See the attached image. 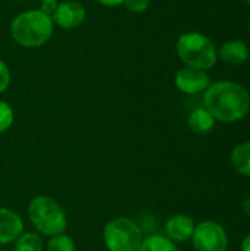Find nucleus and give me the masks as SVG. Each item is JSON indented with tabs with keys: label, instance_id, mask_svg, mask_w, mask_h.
Instances as JSON below:
<instances>
[{
	"label": "nucleus",
	"instance_id": "f03ea898",
	"mask_svg": "<svg viewBox=\"0 0 250 251\" xmlns=\"http://www.w3.org/2000/svg\"><path fill=\"white\" fill-rule=\"evenodd\" d=\"M52 16L41 10H28L18 15L10 24L12 38L22 47L35 49L46 44L53 32Z\"/></svg>",
	"mask_w": 250,
	"mask_h": 251
},
{
	"label": "nucleus",
	"instance_id": "ddd939ff",
	"mask_svg": "<svg viewBox=\"0 0 250 251\" xmlns=\"http://www.w3.org/2000/svg\"><path fill=\"white\" fill-rule=\"evenodd\" d=\"M231 163L239 174L250 178V141L237 144L233 149Z\"/></svg>",
	"mask_w": 250,
	"mask_h": 251
},
{
	"label": "nucleus",
	"instance_id": "dca6fc26",
	"mask_svg": "<svg viewBox=\"0 0 250 251\" xmlns=\"http://www.w3.org/2000/svg\"><path fill=\"white\" fill-rule=\"evenodd\" d=\"M47 251H77L74 240L65 234L50 237L47 243Z\"/></svg>",
	"mask_w": 250,
	"mask_h": 251
},
{
	"label": "nucleus",
	"instance_id": "9b49d317",
	"mask_svg": "<svg viewBox=\"0 0 250 251\" xmlns=\"http://www.w3.org/2000/svg\"><path fill=\"white\" fill-rule=\"evenodd\" d=\"M218 57L227 65H242L249 60L250 50L245 41L231 40V41H225L220 47Z\"/></svg>",
	"mask_w": 250,
	"mask_h": 251
},
{
	"label": "nucleus",
	"instance_id": "9d476101",
	"mask_svg": "<svg viewBox=\"0 0 250 251\" xmlns=\"http://www.w3.org/2000/svg\"><path fill=\"white\" fill-rule=\"evenodd\" d=\"M22 232V218L10 209H0V244H10L16 241Z\"/></svg>",
	"mask_w": 250,
	"mask_h": 251
},
{
	"label": "nucleus",
	"instance_id": "4be33fe9",
	"mask_svg": "<svg viewBox=\"0 0 250 251\" xmlns=\"http://www.w3.org/2000/svg\"><path fill=\"white\" fill-rule=\"evenodd\" d=\"M242 251H250V234L242 241Z\"/></svg>",
	"mask_w": 250,
	"mask_h": 251
},
{
	"label": "nucleus",
	"instance_id": "0eeeda50",
	"mask_svg": "<svg viewBox=\"0 0 250 251\" xmlns=\"http://www.w3.org/2000/svg\"><path fill=\"white\" fill-rule=\"evenodd\" d=\"M175 85L184 94H197L211 85V78L203 69L184 66L175 75Z\"/></svg>",
	"mask_w": 250,
	"mask_h": 251
},
{
	"label": "nucleus",
	"instance_id": "39448f33",
	"mask_svg": "<svg viewBox=\"0 0 250 251\" xmlns=\"http://www.w3.org/2000/svg\"><path fill=\"white\" fill-rule=\"evenodd\" d=\"M103 241L109 251H137L143 243V232L134 221L116 218L106 224Z\"/></svg>",
	"mask_w": 250,
	"mask_h": 251
},
{
	"label": "nucleus",
	"instance_id": "6e6552de",
	"mask_svg": "<svg viewBox=\"0 0 250 251\" xmlns=\"http://www.w3.org/2000/svg\"><path fill=\"white\" fill-rule=\"evenodd\" d=\"M53 24L63 29H72L80 26L85 19V7L77 0L60 1L52 15Z\"/></svg>",
	"mask_w": 250,
	"mask_h": 251
},
{
	"label": "nucleus",
	"instance_id": "f3484780",
	"mask_svg": "<svg viewBox=\"0 0 250 251\" xmlns=\"http://www.w3.org/2000/svg\"><path fill=\"white\" fill-rule=\"evenodd\" d=\"M13 119H15V115H13L12 107L6 101L0 100V132L7 131L12 126Z\"/></svg>",
	"mask_w": 250,
	"mask_h": 251
},
{
	"label": "nucleus",
	"instance_id": "f257e3e1",
	"mask_svg": "<svg viewBox=\"0 0 250 251\" xmlns=\"http://www.w3.org/2000/svg\"><path fill=\"white\" fill-rule=\"evenodd\" d=\"M205 109L215 121L233 124L243 119L250 109L249 91L233 81H218L205 90Z\"/></svg>",
	"mask_w": 250,
	"mask_h": 251
},
{
	"label": "nucleus",
	"instance_id": "412c9836",
	"mask_svg": "<svg viewBox=\"0 0 250 251\" xmlns=\"http://www.w3.org/2000/svg\"><path fill=\"white\" fill-rule=\"evenodd\" d=\"M96 1H99L100 4H103V6H108V7H115V6H119V4H122L125 0H96Z\"/></svg>",
	"mask_w": 250,
	"mask_h": 251
},
{
	"label": "nucleus",
	"instance_id": "20e7f679",
	"mask_svg": "<svg viewBox=\"0 0 250 251\" xmlns=\"http://www.w3.org/2000/svg\"><path fill=\"white\" fill-rule=\"evenodd\" d=\"M177 54L186 66L211 69L218 60V49L211 38L200 32H186L177 41Z\"/></svg>",
	"mask_w": 250,
	"mask_h": 251
},
{
	"label": "nucleus",
	"instance_id": "7ed1b4c3",
	"mask_svg": "<svg viewBox=\"0 0 250 251\" xmlns=\"http://www.w3.org/2000/svg\"><path fill=\"white\" fill-rule=\"evenodd\" d=\"M28 216L34 228L46 237L63 234L68 225L66 213L52 197L38 196L28 204Z\"/></svg>",
	"mask_w": 250,
	"mask_h": 251
},
{
	"label": "nucleus",
	"instance_id": "4468645a",
	"mask_svg": "<svg viewBox=\"0 0 250 251\" xmlns=\"http://www.w3.org/2000/svg\"><path fill=\"white\" fill-rule=\"evenodd\" d=\"M137 251H178L175 243L164 235H150L143 240L140 249Z\"/></svg>",
	"mask_w": 250,
	"mask_h": 251
},
{
	"label": "nucleus",
	"instance_id": "a878e982",
	"mask_svg": "<svg viewBox=\"0 0 250 251\" xmlns=\"http://www.w3.org/2000/svg\"><path fill=\"white\" fill-rule=\"evenodd\" d=\"M3 251H6V250H3Z\"/></svg>",
	"mask_w": 250,
	"mask_h": 251
},
{
	"label": "nucleus",
	"instance_id": "6ab92c4d",
	"mask_svg": "<svg viewBox=\"0 0 250 251\" xmlns=\"http://www.w3.org/2000/svg\"><path fill=\"white\" fill-rule=\"evenodd\" d=\"M9 82H10V72H9V68L7 65L0 59V94L4 93L9 87Z\"/></svg>",
	"mask_w": 250,
	"mask_h": 251
},
{
	"label": "nucleus",
	"instance_id": "b1692460",
	"mask_svg": "<svg viewBox=\"0 0 250 251\" xmlns=\"http://www.w3.org/2000/svg\"><path fill=\"white\" fill-rule=\"evenodd\" d=\"M246 3H248V4H249V6H250V0H246Z\"/></svg>",
	"mask_w": 250,
	"mask_h": 251
},
{
	"label": "nucleus",
	"instance_id": "aec40b11",
	"mask_svg": "<svg viewBox=\"0 0 250 251\" xmlns=\"http://www.w3.org/2000/svg\"><path fill=\"white\" fill-rule=\"evenodd\" d=\"M57 4H59V1H57V0H41V3H40V9H38V10H41L43 13H46V15L52 16V15L55 13V10H56Z\"/></svg>",
	"mask_w": 250,
	"mask_h": 251
},
{
	"label": "nucleus",
	"instance_id": "423d86ee",
	"mask_svg": "<svg viewBox=\"0 0 250 251\" xmlns=\"http://www.w3.org/2000/svg\"><path fill=\"white\" fill-rule=\"evenodd\" d=\"M192 241L197 251H227L228 249L225 229L214 221H205L196 225Z\"/></svg>",
	"mask_w": 250,
	"mask_h": 251
},
{
	"label": "nucleus",
	"instance_id": "a211bd4d",
	"mask_svg": "<svg viewBox=\"0 0 250 251\" xmlns=\"http://www.w3.org/2000/svg\"><path fill=\"white\" fill-rule=\"evenodd\" d=\"M125 6V9L130 12V13H136V15H140V13H144L149 7V0H125L122 3Z\"/></svg>",
	"mask_w": 250,
	"mask_h": 251
},
{
	"label": "nucleus",
	"instance_id": "393cba45",
	"mask_svg": "<svg viewBox=\"0 0 250 251\" xmlns=\"http://www.w3.org/2000/svg\"><path fill=\"white\" fill-rule=\"evenodd\" d=\"M249 32H250V21H249Z\"/></svg>",
	"mask_w": 250,
	"mask_h": 251
},
{
	"label": "nucleus",
	"instance_id": "5701e85b",
	"mask_svg": "<svg viewBox=\"0 0 250 251\" xmlns=\"http://www.w3.org/2000/svg\"><path fill=\"white\" fill-rule=\"evenodd\" d=\"M243 212H245V215L250 219V197L243 201Z\"/></svg>",
	"mask_w": 250,
	"mask_h": 251
},
{
	"label": "nucleus",
	"instance_id": "1a4fd4ad",
	"mask_svg": "<svg viewBox=\"0 0 250 251\" xmlns=\"http://www.w3.org/2000/svg\"><path fill=\"white\" fill-rule=\"evenodd\" d=\"M194 221L187 215H174L165 224V234L172 243H186L193 237Z\"/></svg>",
	"mask_w": 250,
	"mask_h": 251
},
{
	"label": "nucleus",
	"instance_id": "f8f14e48",
	"mask_svg": "<svg viewBox=\"0 0 250 251\" xmlns=\"http://www.w3.org/2000/svg\"><path fill=\"white\" fill-rule=\"evenodd\" d=\"M187 124H189V128L194 134H197V135H206V134H209L214 129V126H215V118L205 107H199V109L193 110L189 115Z\"/></svg>",
	"mask_w": 250,
	"mask_h": 251
},
{
	"label": "nucleus",
	"instance_id": "2eb2a0df",
	"mask_svg": "<svg viewBox=\"0 0 250 251\" xmlns=\"http://www.w3.org/2000/svg\"><path fill=\"white\" fill-rule=\"evenodd\" d=\"M43 240L35 232H22L15 241V251H43Z\"/></svg>",
	"mask_w": 250,
	"mask_h": 251
}]
</instances>
